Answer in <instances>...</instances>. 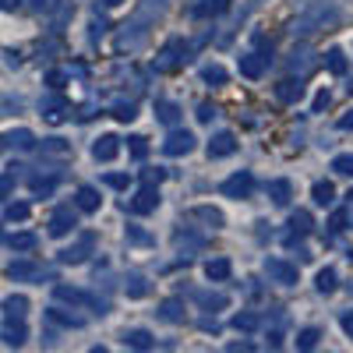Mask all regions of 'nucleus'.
I'll return each instance as SVG.
<instances>
[{"label":"nucleus","mask_w":353,"mask_h":353,"mask_svg":"<svg viewBox=\"0 0 353 353\" xmlns=\"http://www.w3.org/2000/svg\"><path fill=\"white\" fill-rule=\"evenodd\" d=\"M346 88H350V96H353V81H350V85H346Z\"/></svg>","instance_id":"69168bd1"},{"label":"nucleus","mask_w":353,"mask_h":353,"mask_svg":"<svg viewBox=\"0 0 353 353\" xmlns=\"http://www.w3.org/2000/svg\"><path fill=\"white\" fill-rule=\"evenodd\" d=\"M201 332H212V336H216V332H219V321H216V318H201Z\"/></svg>","instance_id":"bf43d9fd"},{"label":"nucleus","mask_w":353,"mask_h":353,"mask_svg":"<svg viewBox=\"0 0 353 353\" xmlns=\"http://www.w3.org/2000/svg\"><path fill=\"white\" fill-rule=\"evenodd\" d=\"M103 4H106V8H117V4H124V0H103Z\"/></svg>","instance_id":"0e129e2a"},{"label":"nucleus","mask_w":353,"mask_h":353,"mask_svg":"<svg viewBox=\"0 0 353 353\" xmlns=\"http://www.w3.org/2000/svg\"><path fill=\"white\" fill-rule=\"evenodd\" d=\"M276 99L286 103V106H297V103L304 99V78H301V74H297V78H283V81L276 85Z\"/></svg>","instance_id":"1a4fd4ad"},{"label":"nucleus","mask_w":353,"mask_h":353,"mask_svg":"<svg viewBox=\"0 0 353 353\" xmlns=\"http://www.w3.org/2000/svg\"><path fill=\"white\" fill-rule=\"evenodd\" d=\"M233 329H237V332H254L258 329V314H251V311L233 314Z\"/></svg>","instance_id":"58836bf2"},{"label":"nucleus","mask_w":353,"mask_h":353,"mask_svg":"<svg viewBox=\"0 0 353 353\" xmlns=\"http://www.w3.org/2000/svg\"><path fill=\"white\" fill-rule=\"evenodd\" d=\"M28 184H32V191H36V194H50V191L57 188V176H32Z\"/></svg>","instance_id":"a18cd8bd"},{"label":"nucleus","mask_w":353,"mask_h":353,"mask_svg":"<svg viewBox=\"0 0 353 353\" xmlns=\"http://www.w3.org/2000/svg\"><path fill=\"white\" fill-rule=\"evenodd\" d=\"M226 68L223 64H205L201 68V81H209V85H226Z\"/></svg>","instance_id":"e433bc0d"},{"label":"nucleus","mask_w":353,"mask_h":353,"mask_svg":"<svg viewBox=\"0 0 353 353\" xmlns=\"http://www.w3.org/2000/svg\"><path fill=\"white\" fill-rule=\"evenodd\" d=\"M163 176H166V170H159V166H156V170H145V173H141V181H145V184H159Z\"/></svg>","instance_id":"864d4df0"},{"label":"nucleus","mask_w":353,"mask_h":353,"mask_svg":"<svg viewBox=\"0 0 353 353\" xmlns=\"http://www.w3.org/2000/svg\"><path fill=\"white\" fill-rule=\"evenodd\" d=\"M265 276H269V283H276V286H297V265L293 261H286V258H265Z\"/></svg>","instance_id":"7ed1b4c3"},{"label":"nucleus","mask_w":353,"mask_h":353,"mask_svg":"<svg viewBox=\"0 0 353 353\" xmlns=\"http://www.w3.org/2000/svg\"><path fill=\"white\" fill-rule=\"evenodd\" d=\"M191 219L212 226V230H223V226H226V216H223L219 209H212V205H198V209H191Z\"/></svg>","instance_id":"f3484780"},{"label":"nucleus","mask_w":353,"mask_h":353,"mask_svg":"<svg viewBox=\"0 0 353 353\" xmlns=\"http://www.w3.org/2000/svg\"><path fill=\"white\" fill-rule=\"evenodd\" d=\"M191 61V43L184 39H166L159 57H156V71H181Z\"/></svg>","instance_id":"f03ea898"},{"label":"nucleus","mask_w":353,"mask_h":353,"mask_svg":"<svg viewBox=\"0 0 353 353\" xmlns=\"http://www.w3.org/2000/svg\"><path fill=\"white\" fill-rule=\"evenodd\" d=\"M110 113H113V117H117V121H121V124H131L134 117H138V106H134V99H117Z\"/></svg>","instance_id":"cd10ccee"},{"label":"nucleus","mask_w":353,"mask_h":353,"mask_svg":"<svg viewBox=\"0 0 353 353\" xmlns=\"http://www.w3.org/2000/svg\"><path fill=\"white\" fill-rule=\"evenodd\" d=\"M103 32H106V21H92V32H88V39L99 43V39H103Z\"/></svg>","instance_id":"13d9d810"},{"label":"nucleus","mask_w":353,"mask_h":353,"mask_svg":"<svg viewBox=\"0 0 353 353\" xmlns=\"http://www.w3.org/2000/svg\"><path fill=\"white\" fill-rule=\"evenodd\" d=\"M0 339H4V346H21L28 339V329L21 318H8L4 325H0Z\"/></svg>","instance_id":"ddd939ff"},{"label":"nucleus","mask_w":353,"mask_h":353,"mask_svg":"<svg viewBox=\"0 0 353 353\" xmlns=\"http://www.w3.org/2000/svg\"><path fill=\"white\" fill-rule=\"evenodd\" d=\"M74 226H78V212L71 205H61V209L50 216V237H68Z\"/></svg>","instance_id":"6e6552de"},{"label":"nucleus","mask_w":353,"mask_h":353,"mask_svg":"<svg viewBox=\"0 0 353 353\" xmlns=\"http://www.w3.org/2000/svg\"><path fill=\"white\" fill-rule=\"evenodd\" d=\"M314 286H318V293H332V290L339 286V276H336V269H321V272L314 276Z\"/></svg>","instance_id":"c9c22d12"},{"label":"nucleus","mask_w":353,"mask_h":353,"mask_svg":"<svg viewBox=\"0 0 353 353\" xmlns=\"http://www.w3.org/2000/svg\"><path fill=\"white\" fill-rule=\"evenodd\" d=\"M128 244H152V233H145L141 226H128Z\"/></svg>","instance_id":"de8ad7c7"},{"label":"nucleus","mask_w":353,"mask_h":353,"mask_svg":"<svg viewBox=\"0 0 353 353\" xmlns=\"http://www.w3.org/2000/svg\"><path fill=\"white\" fill-rule=\"evenodd\" d=\"M53 297H57V301H64V304H99L96 297H88L85 290H74V286H57V290H53Z\"/></svg>","instance_id":"412c9836"},{"label":"nucleus","mask_w":353,"mask_h":353,"mask_svg":"<svg viewBox=\"0 0 353 353\" xmlns=\"http://www.w3.org/2000/svg\"><path fill=\"white\" fill-rule=\"evenodd\" d=\"M36 244H39L36 233H14V237H11V248H14V251H32Z\"/></svg>","instance_id":"79ce46f5"},{"label":"nucleus","mask_w":353,"mask_h":353,"mask_svg":"<svg viewBox=\"0 0 353 353\" xmlns=\"http://www.w3.org/2000/svg\"><path fill=\"white\" fill-rule=\"evenodd\" d=\"M28 212H32V209H28V205H25V201H11V205H8V209H4V216H8V223H25V219H28Z\"/></svg>","instance_id":"a19ab883"},{"label":"nucleus","mask_w":353,"mask_h":353,"mask_svg":"<svg viewBox=\"0 0 353 353\" xmlns=\"http://www.w3.org/2000/svg\"><path fill=\"white\" fill-rule=\"evenodd\" d=\"M269 198H272L276 205H290L293 184H290V181H272V184H269Z\"/></svg>","instance_id":"473e14b6"},{"label":"nucleus","mask_w":353,"mask_h":353,"mask_svg":"<svg viewBox=\"0 0 353 353\" xmlns=\"http://www.w3.org/2000/svg\"><path fill=\"white\" fill-rule=\"evenodd\" d=\"M11 191H14V173H4L0 176V201H4Z\"/></svg>","instance_id":"603ef678"},{"label":"nucleus","mask_w":353,"mask_h":353,"mask_svg":"<svg viewBox=\"0 0 353 353\" xmlns=\"http://www.w3.org/2000/svg\"><path fill=\"white\" fill-rule=\"evenodd\" d=\"M219 191H223V198H237V201L251 198V191H254V173H251V170H237L233 176H226Z\"/></svg>","instance_id":"20e7f679"},{"label":"nucleus","mask_w":353,"mask_h":353,"mask_svg":"<svg viewBox=\"0 0 353 353\" xmlns=\"http://www.w3.org/2000/svg\"><path fill=\"white\" fill-rule=\"evenodd\" d=\"M194 134L191 131H181V128H173L170 134H166V141H163V152L166 156H188V152H194Z\"/></svg>","instance_id":"0eeeda50"},{"label":"nucleus","mask_w":353,"mask_h":353,"mask_svg":"<svg viewBox=\"0 0 353 353\" xmlns=\"http://www.w3.org/2000/svg\"><path fill=\"white\" fill-rule=\"evenodd\" d=\"M265 68H269V57H265V53H244L241 57V74L251 78V81H258L265 74Z\"/></svg>","instance_id":"4468645a"},{"label":"nucleus","mask_w":353,"mask_h":353,"mask_svg":"<svg viewBox=\"0 0 353 353\" xmlns=\"http://www.w3.org/2000/svg\"><path fill=\"white\" fill-rule=\"evenodd\" d=\"M25 311H28V297H25V293H11V297L4 301V314L8 318H25Z\"/></svg>","instance_id":"7c9ffc66"},{"label":"nucleus","mask_w":353,"mask_h":353,"mask_svg":"<svg viewBox=\"0 0 353 353\" xmlns=\"http://www.w3.org/2000/svg\"><path fill=\"white\" fill-rule=\"evenodd\" d=\"M346 223H350V212H346V209H336V212H332V219H329V230H332V233H343V230H346Z\"/></svg>","instance_id":"09e8293b"},{"label":"nucleus","mask_w":353,"mask_h":353,"mask_svg":"<svg viewBox=\"0 0 353 353\" xmlns=\"http://www.w3.org/2000/svg\"><path fill=\"white\" fill-rule=\"evenodd\" d=\"M173 244H176V251H181V258L188 261L194 251H201V248H205V237H201V233H176Z\"/></svg>","instance_id":"dca6fc26"},{"label":"nucleus","mask_w":353,"mask_h":353,"mask_svg":"<svg viewBox=\"0 0 353 353\" xmlns=\"http://www.w3.org/2000/svg\"><path fill=\"white\" fill-rule=\"evenodd\" d=\"M336 21H339V11H336V8L318 4V8H311L307 14H301L297 21H293V25H290V32H293V36H311V32H318V28L336 25Z\"/></svg>","instance_id":"f257e3e1"},{"label":"nucleus","mask_w":353,"mask_h":353,"mask_svg":"<svg viewBox=\"0 0 353 353\" xmlns=\"http://www.w3.org/2000/svg\"><path fill=\"white\" fill-rule=\"evenodd\" d=\"M159 318L170 321V325H181V321H184V301H181V297L163 301V304H159Z\"/></svg>","instance_id":"4be33fe9"},{"label":"nucleus","mask_w":353,"mask_h":353,"mask_svg":"<svg viewBox=\"0 0 353 353\" xmlns=\"http://www.w3.org/2000/svg\"><path fill=\"white\" fill-rule=\"evenodd\" d=\"M64 81H68L64 71H50V74H46V85H50V88H64Z\"/></svg>","instance_id":"5fc2aeb1"},{"label":"nucleus","mask_w":353,"mask_h":353,"mask_svg":"<svg viewBox=\"0 0 353 353\" xmlns=\"http://www.w3.org/2000/svg\"><path fill=\"white\" fill-rule=\"evenodd\" d=\"M50 321H61V325H71V329H81V325H85V318L68 314V311H61V307H50Z\"/></svg>","instance_id":"ea45409f"},{"label":"nucleus","mask_w":353,"mask_h":353,"mask_svg":"<svg viewBox=\"0 0 353 353\" xmlns=\"http://www.w3.org/2000/svg\"><path fill=\"white\" fill-rule=\"evenodd\" d=\"M156 117L163 124H176V121H181V106L170 103V99H156Z\"/></svg>","instance_id":"c756f323"},{"label":"nucleus","mask_w":353,"mask_h":353,"mask_svg":"<svg viewBox=\"0 0 353 353\" xmlns=\"http://www.w3.org/2000/svg\"><path fill=\"white\" fill-rule=\"evenodd\" d=\"M233 152H237V134H233V131L212 134V141H209V159H226V156H233Z\"/></svg>","instance_id":"9d476101"},{"label":"nucleus","mask_w":353,"mask_h":353,"mask_svg":"<svg viewBox=\"0 0 353 353\" xmlns=\"http://www.w3.org/2000/svg\"><path fill=\"white\" fill-rule=\"evenodd\" d=\"M329 170H332L336 176H353V152H343V156H336V159L329 163Z\"/></svg>","instance_id":"4c0bfd02"},{"label":"nucleus","mask_w":353,"mask_h":353,"mask_svg":"<svg viewBox=\"0 0 353 353\" xmlns=\"http://www.w3.org/2000/svg\"><path fill=\"white\" fill-rule=\"evenodd\" d=\"M325 68H329L332 74H339V78L346 74V68H350V61H346V53H343L339 46H332V50L325 53Z\"/></svg>","instance_id":"c85d7f7f"},{"label":"nucleus","mask_w":353,"mask_h":353,"mask_svg":"<svg viewBox=\"0 0 353 353\" xmlns=\"http://www.w3.org/2000/svg\"><path fill=\"white\" fill-rule=\"evenodd\" d=\"M103 184H110V188H117V191H124V188L131 184V176H128V173H106Z\"/></svg>","instance_id":"8fccbe9b"},{"label":"nucleus","mask_w":353,"mask_h":353,"mask_svg":"<svg viewBox=\"0 0 353 353\" xmlns=\"http://www.w3.org/2000/svg\"><path fill=\"white\" fill-rule=\"evenodd\" d=\"M121 339H124V346H131V350H152V346H156V336H152L149 329H128Z\"/></svg>","instance_id":"6ab92c4d"},{"label":"nucleus","mask_w":353,"mask_h":353,"mask_svg":"<svg viewBox=\"0 0 353 353\" xmlns=\"http://www.w3.org/2000/svg\"><path fill=\"white\" fill-rule=\"evenodd\" d=\"M339 325H343V332L353 339V311H343V314H339Z\"/></svg>","instance_id":"4d7b16f0"},{"label":"nucleus","mask_w":353,"mask_h":353,"mask_svg":"<svg viewBox=\"0 0 353 353\" xmlns=\"http://www.w3.org/2000/svg\"><path fill=\"white\" fill-rule=\"evenodd\" d=\"M311 226H314V219H311V212H307V209H297V212L290 216V233H297V237L311 233Z\"/></svg>","instance_id":"bb28decb"},{"label":"nucleus","mask_w":353,"mask_h":353,"mask_svg":"<svg viewBox=\"0 0 353 353\" xmlns=\"http://www.w3.org/2000/svg\"><path fill=\"white\" fill-rule=\"evenodd\" d=\"M230 272H233L230 258H212V261H205V279H209V283H226Z\"/></svg>","instance_id":"a211bd4d"},{"label":"nucleus","mask_w":353,"mask_h":353,"mask_svg":"<svg viewBox=\"0 0 353 353\" xmlns=\"http://www.w3.org/2000/svg\"><path fill=\"white\" fill-rule=\"evenodd\" d=\"M92 248H96V233H81L78 237V244H71V248H64L61 254V265H81L88 254H92Z\"/></svg>","instance_id":"39448f33"},{"label":"nucleus","mask_w":353,"mask_h":353,"mask_svg":"<svg viewBox=\"0 0 353 353\" xmlns=\"http://www.w3.org/2000/svg\"><path fill=\"white\" fill-rule=\"evenodd\" d=\"M8 276H11V279H39L43 269H39L36 261H25V258H21V261H11V265H8Z\"/></svg>","instance_id":"b1692460"},{"label":"nucleus","mask_w":353,"mask_h":353,"mask_svg":"<svg viewBox=\"0 0 353 353\" xmlns=\"http://www.w3.org/2000/svg\"><path fill=\"white\" fill-rule=\"evenodd\" d=\"M53 4H57V0H28V8H32L36 14H43V11H53Z\"/></svg>","instance_id":"6e6d98bb"},{"label":"nucleus","mask_w":353,"mask_h":353,"mask_svg":"<svg viewBox=\"0 0 353 353\" xmlns=\"http://www.w3.org/2000/svg\"><path fill=\"white\" fill-rule=\"evenodd\" d=\"M339 131H353V110L346 117H339Z\"/></svg>","instance_id":"680f3d73"},{"label":"nucleus","mask_w":353,"mask_h":353,"mask_svg":"<svg viewBox=\"0 0 353 353\" xmlns=\"http://www.w3.org/2000/svg\"><path fill=\"white\" fill-rule=\"evenodd\" d=\"M318 339H321L318 329H304V332H297V350H314Z\"/></svg>","instance_id":"37998d69"},{"label":"nucleus","mask_w":353,"mask_h":353,"mask_svg":"<svg viewBox=\"0 0 353 353\" xmlns=\"http://www.w3.org/2000/svg\"><path fill=\"white\" fill-rule=\"evenodd\" d=\"M74 205L81 212H99V205H103V198H99V191L96 188H78V194H74Z\"/></svg>","instance_id":"aec40b11"},{"label":"nucleus","mask_w":353,"mask_h":353,"mask_svg":"<svg viewBox=\"0 0 353 353\" xmlns=\"http://www.w3.org/2000/svg\"><path fill=\"white\" fill-rule=\"evenodd\" d=\"M307 68H314V53H311V46H297L290 53V71L293 74H304Z\"/></svg>","instance_id":"5701e85b"},{"label":"nucleus","mask_w":353,"mask_h":353,"mask_svg":"<svg viewBox=\"0 0 353 353\" xmlns=\"http://www.w3.org/2000/svg\"><path fill=\"white\" fill-rule=\"evenodd\" d=\"M43 156H71V141H64V138H43Z\"/></svg>","instance_id":"72a5a7b5"},{"label":"nucleus","mask_w":353,"mask_h":353,"mask_svg":"<svg viewBox=\"0 0 353 353\" xmlns=\"http://www.w3.org/2000/svg\"><path fill=\"white\" fill-rule=\"evenodd\" d=\"M329 103H332V92H329V88H321V92L314 96V103H311V113H321Z\"/></svg>","instance_id":"3c124183"},{"label":"nucleus","mask_w":353,"mask_h":353,"mask_svg":"<svg viewBox=\"0 0 353 353\" xmlns=\"http://www.w3.org/2000/svg\"><path fill=\"white\" fill-rule=\"evenodd\" d=\"M39 110L50 117L53 124H57V121H64V99H61V96H46V99L39 103Z\"/></svg>","instance_id":"2f4dec72"},{"label":"nucleus","mask_w":353,"mask_h":353,"mask_svg":"<svg viewBox=\"0 0 353 353\" xmlns=\"http://www.w3.org/2000/svg\"><path fill=\"white\" fill-rule=\"evenodd\" d=\"M311 198H314V205L329 209V205L336 201V188H332V181H318V184L311 188Z\"/></svg>","instance_id":"a878e982"},{"label":"nucleus","mask_w":353,"mask_h":353,"mask_svg":"<svg viewBox=\"0 0 353 353\" xmlns=\"http://www.w3.org/2000/svg\"><path fill=\"white\" fill-rule=\"evenodd\" d=\"M0 149H4V141H0Z\"/></svg>","instance_id":"338daca9"},{"label":"nucleus","mask_w":353,"mask_h":353,"mask_svg":"<svg viewBox=\"0 0 353 353\" xmlns=\"http://www.w3.org/2000/svg\"><path fill=\"white\" fill-rule=\"evenodd\" d=\"M191 297H194V304L201 311H226L230 307V297H226V293H219V290H194Z\"/></svg>","instance_id":"f8f14e48"},{"label":"nucleus","mask_w":353,"mask_h":353,"mask_svg":"<svg viewBox=\"0 0 353 353\" xmlns=\"http://www.w3.org/2000/svg\"><path fill=\"white\" fill-rule=\"evenodd\" d=\"M230 8V0H201V4L194 8L198 18H212V14H223Z\"/></svg>","instance_id":"f704fd0d"},{"label":"nucleus","mask_w":353,"mask_h":353,"mask_svg":"<svg viewBox=\"0 0 353 353\" xmlns=\"http://www.w3.org/2000/svg\"><path fill=\"white\" fill-rule=\"evenodd\" d=\"M194 117H198L201 124H212L216 117H219V110H216L212 103H198V113H194Z\"/></svg>","instance_id":"49530a36"},{"label":"nucleus","mask_w":353,"mask_h":353,"mask_svg":"<svg viewBox=\"0 0 353 353\" xmlns=\"http://www.w3.org/2000/svg\"><path fill=\"white\" fill-rule=\"evenodd\" d=\"M117 152H121V138L117 134H99L96 145H92V159L96 163H113Z\"/></svg>","instance_id":"9b49d317"},{"label":"nucleus","mask_w":353,"mask_h":353,"mask_svg":"<svg viewBox=\"0 0 353 353\" xmlns=\"http://www.w3.org/2000/svg\"><path fill=\"white\" fill-rule=\"evenodd\" d=\"M128 209H131L134 216H149V212H156V209H159V188H156V184H145V188L128 201Z\"/></svg>","instance_id":"423d86ee"},{"label":"nucleus","mask_w":353,"mask_h":353,"mask_svg":"<svg viewBox=\"0 0 353 353\" xmlns=\"http://www.w3.org/2000/svg\"><path fill=\"white\" fill-rule=\"evenodd\" d=\"M21 0H0V11H18Z\"/></svg>","instance_id":"e2e57ef3"},{"label":"nucleus","mask_w":353,"mask_h":353,"mask_svg":"<svg viewBox=\"0 0 353 353\" xmlns=\"http://www.w3.org/2000/svg\"><path fill=\"white\" fill-rule=\"evenodd\" d=\"M4 149H18V152H28V149H36V134L28 131V128H18V131H8L4 138Z\"/></svg>","instance_id":"2eb2a0df"},{"label":"nucleus","mask_w":353,"mask_h":353,"mask_svg":"<svg viewBox=\"0 0 353 353\" xmlns=\"http://www.w3.org/2000/svg\"><path fill=\"white\" fill-rule=\"evenodd\" d=\"M269 346H272V350H279V346H283V332H279V329H272V332H269Z\"/></svg>","instance_id":"052dcab7"},{"label":"nucleus","mask_w":353,"mask_h":353,"mask_svg":"<svg viewBox=\"0 0 353 353\" xmlns=\"http://www.w3.org/2000/svg\"><path fill=\"white\" fill-rule=\"evenodd\" d=\"M128 149H131L134 159H145V156H149V141H145L141 134H134V138H128Z\"/></svg>","instance_id":"c03bdc74"},{"label":"nucleus","mask_w":353,"mask_h":353,"mask_svg":"<svg viewBox=\"0 0 353 353\" xmlns=\"http://www.w3.org/2000/svg\"><path fill=\"white\" fill-rule=\"evenodd\" d=\"M149 279H145V276H138V272H131L128 279H124V293H128V297L131 301H141V297H149Z\"/></svg>","instance_id":"393cba45"}]
</instances>
